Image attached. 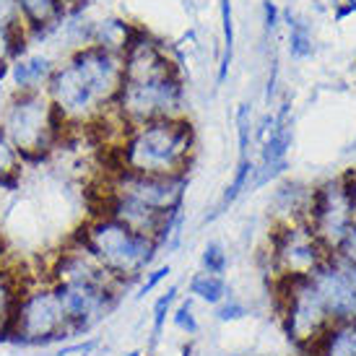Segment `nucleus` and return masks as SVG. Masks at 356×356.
Instances as JSON below:
<instances>
[{
    "label": "nucleus",
    "instance_id": "1",
    "mask_svg": "<svg viewBox=\"0 0 356 356\" xmlns=\"http://www.w3.org/2000/svg\"><path fill=\"white\" fill-rule=\"evenodd\" d=\"M122 81V52L86 44L63 65H55L44 94L65 125H89L112 109Z\"/></svg>",
    "mask_w": 356,
    "mask_h": 356
},
{
    "label": "nucleus",
    "instance_id": "2",
    "mask_svg": "<svg viewBox=\"0 0 356 356\" xmlns=\"http://www.w3.org/2000/svg\"><path fill=\"white\" fill-rule=\"evenodd\" d=\"M193 154L195 128L185 115L151 120L122 136V143L118 146V169L154 177H175L188 175Z\"/></svg>",
    "mask_w": 356,
    "mask_h": 356
},
{
    "label": "nucleus",
    "instance_id": "3",
    "mask_svg": "<svg viewBox=\"0 0 356 356\" xmlns=\"http://www.w3.org/2000/svg\"><path fill=\"white\" fill-rule=\"evenodd\" d=\"M73 239H79L86 252L125 289L136 286L159 255L156 239L138 234L104 213H94Z\"/></svg>",
    "mask_w": 356,
    "mask_h": 356
},
{
    "label": "nucleus",
    "instance_id": "4",
    "mask_svg": "<svg viewBox=\"0 0 356 356\" xmlns=\"http://www.w3.org/2000/svg\"><path fill=\"white\" fill-rule=\"evenodd\" d=\"M65 341H70L68 317L63 312L55 286L44 276L40 281L26 278L10 320L8 343L19 348H47Z\"/></svg>",
    "mask_w": 356,
    "mask_h": 356
},
{
    "label": "nucleus",
    "instance_id": "5",
    "mask_svg": "<svg viewBox=\"0 0 356 356\" xmlns=\"http://www.w3.org/2000/svg\"><path fill=\"white\" fill-rule=\"evenodd\" d=\"M0 128L21 159H31L47 154L55 146L65 122L58 118L44 91H16L0 115Z\"/></svg>",
    "mask_w": 356,
    "mask_h": 356
},
{
    "label": "nucleus",
    "instance_id": "6",
    "mask_svg": "<svg viewBox=\"0 0 356 356\" xmlns=\"http://www.w3.org/2000/svg\"><path fill=\"white\" fill-rule=\"evenodd\" d=\"M125 128H136L151 120L185 115V86L177 70L149 81H122L118 99L109 109Z\"/></svg>",
    "mask_w": 356,
    "mask_h": 356
},
{
    "label": "nucleus",
    "instance_id": "7",
    "mask_svg": "<svg viewBox=\"0 0 356 356\" xmlns=\"http://www.w3.org/2000/svg\"><path fill=\"white\" fill-rule=\"evenodd\" d=\"M356 218V182L351 177L327 179L325 185L309 193L305 211V224L320 239L327 252H336L346 239Z\"/></svg>",
    "mask_w": 356,
    "mask_h": 356
},
{
    "label": "nucleus",
    "instance_id": "8",
    "mask_svg": "<svg viewBox=\"0 0 356 356\" xmlns=\"http://www.w3.org/2000/svg\"><path fill=\"white\" fill-rule=\"evenodd\" d=\"M281 299H284V330L289 341L299 348H312L317 338L333 323L323 299L317 294L309 276L281 278Z\"/></svg>",
    "mask_w": 356,
    "mask_h": 356
},
{
    "label": "nucleus",
    "instance_id": "9",
    "mask_svg": "<svg viewBox=\"0 0 356 356\" xmlns=\"http://www.w3.org/2000/svg\"><path fill=\"white\" fill-rule=\"evenodd\" d=\"M55 294H58L63 312L68 317L70 341L73 338H86L94 327L104 323L115 309H118L120 299L128 289L118 286V284H52Z\"/></svg>",
    "mask_w": 356,
    "mask_h": 356
},
{
    "label": "nucleus",
    "instance_id": "10",
    "mask_svg": "<svg viewBox=\"0 0 356 356\" xmlns=\"http://www.w3.org/2000/svg\"><path fill=\"white\" fill-rule=\"evenodd\" d=\"M273 268L281 278L312 276L330 255L305 221H286L273 234Z\"/></svg>",
    "mask_w": 356,
    "mask_h": 356
},
{
    "label": "nucleus",
    "instance_id": "11",
    "mask_svg": "<svg viewBox=\"0 0 356 356\" xmlns=\"http://www.w3.org/2000/svg\"><path fill=\"white\" fill-rule=\"evenodd\" d=\"M188 175L175 177H154V175H136L125 169H115L104 195H120V198L138 200L143 206L172 213L185 206V190H188Z\"/></svg>",
    "mask_w": 356,
    "mask_h": 356
},
{
    "label": "nucleus",
    "instance_id": "12",
    "mask_svg": "<svg viewBox=\"0 0 356 356\" xmlns=\"http://www.w3.org/2000/svg\"><path fill=\"white\" fill-rule=\"evenodd\" d=\"M309 278L333 323L356 320V263L330 252Z\"/></svg>",
    "mask_w": 356,
    "mask_h": 356
},
{
    "label": "nucleus",
    "instance_id": "13",
    "mask_svg": "<svg viewBox=\"0 0 356 356\" xmlns=\"http://www.w3.org/2000/svg\"><path fill=\"white\" fill-rule=\"evenodd\" d=\"M44 278H47L50 284H99V286L118 284V281L109 276L107 270L86 252V248L81 245L79 239H70V245H65L58 255L52 257L50 270H47Z\"/></svg>",
    "mask_w": 356,
    "mask_h": 356
},
{
    "label": "nucleus",
    "instance_id": "14",
    "mask_svg": "<svg viewBox=\"0 0 356 356\" xmlns=\"http://www.w3.org/2000/svg\"><path fill=\"white\" fill-rule=\"evenodd\" d=\"M122 65H125V81H149L177 70L164 55L161 44L156 40H151L146 31L138 29L130 31L128 42H125Z\"/></svg>",
    "mask_w": 356,
    "mask_h": 356
},
{
    "label": "nucleus",
    "instance_id": "15",
    "mask_svg": "<svg viewBox=\"0 0 356 356\" xmlns=\"http://www.w3.org/2000/svg\"><path fill=\"white\" fill-rule=\"evenodd\" d=\"M102 208H104V211H99V213L115 218V221L125 224V227H130L133 232H138V234H146V237H156L159 229L164 227V221H167V216H169L164 211L143 206L138 200L120 198V195H104Z\"/></svg>",
    "mask_w": 356,
    "mask_h": 356
},
{
    "label": "nucleus",
    "instance_id": "16",
    "mask_svg": "<svg viewBox=\"0 0 356 356\" xmlns=\"http://www.w3.org/2000/svg\"><path fill=\"white\" fill-rule=\"evenodd\" d=\"M52 70H55V65H52L50 58H44V55H26V58L16 60L8 73L10 79H13L16 91H44Z\"/></svg>",
    "mask_w": 356,
    "mask_h": 356
},
{
    "label": "nucleus",
    "instance_id": "17",
    "mask_svg": "<svg viewBox=\"0 0 356 356\" xmlns=\"http://www.w3.org/2000/svg\"><path fill=\"white\" fill-rule=\"evenodd\" d=\"M276 118V125L270 130V136L263 143V154H260V164H281L286 161V154L294 143V125L289 120V102L281 104Z\"/></svg>",
    "mask_w": 356,
    "mask_h": 356
},
{
    "label": "nucleus",
    "instance_id": "18",
    "mask_svg": "<svg viewBox=\"0 0 356 356\" xmlns=\"http://www.w3.org/2000/svg\"><path fill=\"white\" fill-rule=\"evenodd\" d=\"M312 348L317 356H356V320L330 323Z\"/></svg>",
    "mask_w": 356,
    "mask_h": 356
},
{
    "label": "nucleus",
    "instance_id": "19",
    "mask_svg": "<svg viewBox=\"0 0 356 356\" xmlns=\"http://www.w3.org/2000/svg\"><path fill=\"white\" fill-rule=\"evenodd\" d=\"M24 281L26 278L21 273H16L13 268L0 263V343H8L10 320H13V312H16V302L21 297Z\"/></svg>",
    "mask_w": 356,
    "mask_h": 356
},
{
    "label": "nucleus",
    "instance_id": "20",
    "mask_svg": "<svg viewBox=\"0 0 356 356\" xmlns=\"http://www.w3.org/2000/svg\"><path fill=\"white\" fill-rule=\"evenodd\" d=\"M188 294H190V299H198V302H203V305H208V307H218L229 294H232V289H229L224 276L200 270V273H195V276L190 278Z\"/></svg>",
    "mask_w": 356,
    "mask_h": 356
},
{
    "label": "nucleus",
    "instance_id": "21",
    "mask_svg": "<svg viewBox=\"0 0 356 356\" xmlns=\"http://www.w3.org/2000/svg\"><path fill=\"white\" fill-rule=\"evenodd\" d=\"M252 172H255V164H252L250 159H239V161H237V169H234V177H232V182L227 185L224 195H221V200H218V206L213 208V213L208 216V221H213V218H218L221 213H227L229 206H232V203H237L239 195H242V193H245V190L250 188Z\"/></svg>",
    "mask_w": 356,
    "mask_h": 356
},
{
    "label": "nucleus",
    "instance_id": "22",
    "mask_svg": "<svg viewBox=\"0 0 356 356\" xmlns=\"http://www.w3.org/2000/svg\"><path fill=\"white\" fill-rule=\"evenodd\" d=\"M21 154L0 128V190H16L21 182Z\"/></svg>",
    "mask_w": 356,
    "mask_h": 356
},
{
    "label": "nucleus",
    "instance_id": "23",
    "mask_svg": "<svg viewBox=\"0 0 356 356\" xmlns=\"http://www.w3.org/2000/svg\"><path fill=\"white\" fill-rule=\"evenodd\" d=\"M221 8V26H224V52H221V63H218L216 83L221 86L229 76V65L234 58V16H232V0H218Z\"/></svg>",
    "mask_w": 356,
    "mask_h": 356
},
{
    "label": "nucleus",
    "instance_id": "24",
    "mask_svg": "<svg viewBox=\"0 0 356 356\" xmlns=\"http://www.w3.org/2000/svg\"><path fill=\"white\" fill-rule=\"evenodd\" d=\"M177 286H169L167 291H161L151 307V348L159 343V338L164 333V327H167V317L172 315V309H175V302H177Z\"/></svg>",
    "mask_w": 356,
    "mask_h": 356
},
{
    "label": "nucleus",
    "instance_id": "25",
    "mask_svg": "<svg viewBox=\"0 0 356 356\" xmlns=\"http://www.w3.org/2000/svg\"><path fill=\"white\" fill-rule=\"evenodd\" d=\"M289 19V55L294 60H307L312 58V34H309V26H307L305 21H297L291 16V10L286 13Z\"/></svg>",
    "mask_w": 356,
    "mask_h": 356
},
{
    "label": "nucleus",
    "instance_id": "26",
    "mask_svg": "<svg viewBox=\"0 0 356 356\" xmlns=\"http://www.w3.org/2000/svg\"><path fill=\"white\" fill-rule=\"evenodd\" d=\"M182 224H185V211L177 208V211H172L164 221V227L159 229L156 239V248L159 252H175L179 248V239H182Z\"/></svg>",
    "mask_w": 356,
    "mask_h": 356
},
{
    "label": "nucleus",
    "instance_id": "27",
    "mask_svg": "<svg viewBox=\"0 0 356 356\" xmlns=\"http://www.w3.org/2000/svg\"><path fill=\"white\" fill-rule=\"evenodd\" d=\"M58 3L60 0H19V10L31 26H44L58 16Z\"/></svg>",
    "mask_w": 356,
    "mask_h": 356
},
{
    "label": "nucleus",
    "instance_id": "28",
    "mask_svg": "<svg viewBox=\"0 0 356 356\" xmlns=\"http://www.w3.org/2000/svg\"><path fill=\"white\" fill-rule=\"evenodd\" d=\"M200 266L206 273H216V276H224L229 268V255L227 248L218 242V239H211L206 248H203V255H200Z\"/></svg>",
    "mask_w": 356,
    "mask_h": 356
},
{
    "label": "nucleus",
    "instance_id": "29",
    "mask_svg": "<svg viewBox=\"0 0 356 356\" xmlns=\"http://www.w3.org/2000/svg\"><path fill=\"white\" fill-rule=\"evenodd\" d=\"M172 325L177 327L179 333H185V336H198L200 330V323L198 317H195V309H193V299H182L175 309H172Z\"/></svg>",
    "mask_w": 356,
    "mask_h": 356
},
{
    "label": "nucleus",
    "instance_id": "30",
    "mask_svg": "<svg viewBox=\"0 0 356 356\" xmlns=\"http://www.w3.org/2000/svg\"><path fill=\"white\" fill-rule=\"evenodd\" d=\"M255 125H252V109L250 104H239L237 107V140H239V159H250V143L255 136Z\"/></svg>",
    "mask_w": 356,
    "mask_h": 356
},
{
    "label": "nucleus",
    "instance_id": "31",
    "mask_svg": "<svg viewBox=\"0 0 356 356\" xmlns=\"http://www.w3.org/2000/svg\"><path fill=\"white\" fill-rule=\"evenodd\" d=\"M99 346H102V341L97 336L73 338V341L60 343L58 351H55V356H94Z\"/></svg>",
    "mask_w": 356,
    "mask_h": 356
},
{
    "label": "nucleus",
    "instance_id": "32",
    "mask_svg": "<svg viewBox=\"0 0 356 356\" xmlns=\"http://www.w3.org/2000/svg\"><path fill=\"white\" fill-rule=\"evenodd\" d=\"M213 309H216L213 315H216L218 323H237V320H245V317L250 315L248 305H245V302H239L237 297H232V294H229V297L224 299L218 307H213Z\"/></svg>",
    "mask_w": 356,
    "mask_h": 356
},
{
    "label": "nucleus",
    "instance_id": "33",
    "mask_svg": "<svg viewBox=\"0 0 356 356\" xmlns=\"http://www.w3.org/2000/svg\"><path fill=\"white\" fill-rule=\"evenodd\" d=\"M169 273H172V266H159L154 270H149L146 276L138 281V289H136V299H143L146 294H151L154 289L161 286V281H167Z\"/></svg>",
    "mask_w": 356,
    "mask_h": 356
},
{
    "label": "nucleus",
    "instance_id": "34",
    "mask_svg": "<svg viewBox=\"0 0 356 356\" xmlns=\"http://www.w3.org/2000/svg\"><path fill=\"white\" fill-rule=\"evenodd\" d=\"M21 10H19V0H0V24H6L8 29L19 31L21 26Z\"/></svg>",
    "mask_w": 356,
    "mask_h": 356
},
{
    "label": "nucleus",
    "instance_id": "35",
    "mask_svg": "<svg viewBox=\"0 0 356 356\" xmlns=\"http://www.w3.org/2000/svg\"><path fill=\"white\" fill-rule=\"evenodd\" d=\"M16 31L8 29L6 24H0V63H8L10 55H16Z\"/></svg>",
    "mask_w": 356,
    "mask_h": 356
},
{
    "label": "nucleus",
    "instance_id": "36",
    "mask_svg": "<svg viewBox=\"0 0 356 356\" xmlns=\"http://www.w3.org/2000/svg\"><path fill=\"white\" fill-rule=\"evenodd\" d=\"M336 255H341L343 260L356 263V218H354V224H351V229H348L346 239H343V242H341V248L336 250Z\"/></svg>",
    "mask_w": 356,
    "mask_h": 356
},
{
    "label": "nucleus",
    "instance_id": "37",
    "mask_svg": "<svg viewBox=\"0 0 356 356\" xmlns=\"http://www.w3.org/2000/svg\"><path fill=\"white\" fill-rule=\"evenodd\" d=\"M263 13H266V31H273L278 26V8L276 3L263 0Z\"/></svg>",
    "mask_w": 356,
    "mask_h": 356
},
{
    "label": "nucleus",
    "instance_id": "38",
    "mask_svg": "<svg viewBox=\"0 0 356 356\" xmlns=\"http://www.w3.org/2000/svg\"><path fill=\"white\" fill-rule=\"evenodd\" d=\"M348 13H356V0H348L346 6H341V8H338V13H336V19L343 21L348 16Z\"/></svg>",
    "mask_w": 356,
    "mask_h": 356
},
{
    "label": "nucleus",
    "instance_id": "39",
    "mask_svg": "<svg viewBox=\"0 0 356 356\" xmlns=\"http://www.w3.org/2000/svg\"><path fill=\"white\" fill-rule=\"evenodd\" d=\"M8 63H0V97H3V81H6V76H8Z\"/></svg>",
    "mask_w": 356,
    "mask_h": 356
},
{
    "label": "nucleus",
    "instance_id": "40",
    "mask_svg": "<svg viewBox=\"0 0 356 356\" xmlns=\"http://www.w3.org/2000/svg\"><path fill=\"white\" fill-rule=\"evenodd\" d=\"M125 356H146V354H143V351H138V348H133V351H128Z\"/></svg>",
    "mask_w": 356,
    "mask_h": 356
},
{
    "label": "nucleus",
    "instance_id": "41",
    "mask_svg": "<svg viewBox=\"0 0 356 356\" xmlns=\"http://www.w3.org/2000/svg\"><path fill=\"white\" fill-rule=\"evenodd\" d=\"M255 356H278V354H255Z\"/></svg>",
    "mask_w": 356,
    "mask_h": 356
}]
</instances>
